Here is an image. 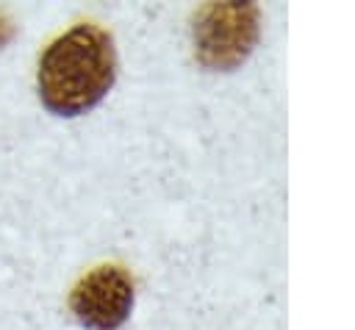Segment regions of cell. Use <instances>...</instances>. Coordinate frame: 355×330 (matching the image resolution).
Here are the masks:
<instances>
[{
  "mask_svg": "<svg viewBox=\"0 0 355 330\" xmlns=\"http://www.w3.org/2000/svg\"><path fill=\"white\" fill-rule=\"evenodd\" d=\"M116 78V50L108 31L75 25L58 36L39 61V97L58 116L97 105Z\"/></svg>",
  "mask_w": 355,
  "mask_h": 330,
  "instance_id": "cell-1",
  "label": "cell"
},
{
  "mask_svg": "<svg viewBox=\"0 0 355 330\" xmlns=\"http://www.w3.org/2000/svg\"><path fill=\"white\" fill-rule=\"evenodd\" d=\"M69 308L92 330H116L133 308V280L122 266H97L75 286Z\"/></svg>",
  "mask_w": 355,
  "mask_h": 330,
  "instance_id": "cell-3",
  "label": "cell"
},
{
  "mask_svg": "<svg viewBox=\"0 0 355 330\" xmlns=\"http://www.w3.org/2000/svg\"><path fill=\"white\" fill-rule=\"evenodd\" d=\"M258 36V8L250 3H214L194 25L197 55L205 67L230 69L247 58Z\"/></svg>",
  "mask_w": 355,
  "mask_h": 330,
  "instance_id": "cell-2",
  "label": "cell"
}]
</instances>
